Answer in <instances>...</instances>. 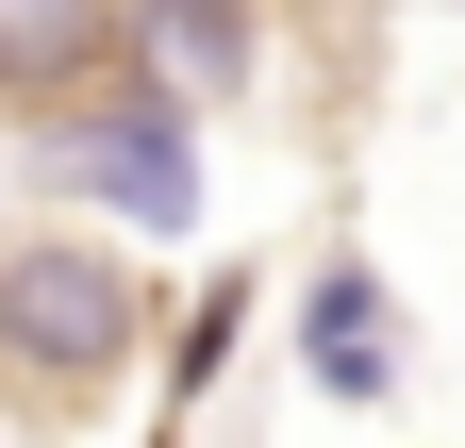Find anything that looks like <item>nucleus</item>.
I'll return each mask as SVG.
<instances>
[{
	"label": "nucleus",
	"instance_id": "obj_2",
	"mask_svg": "<svg viewBox=\"0 0 465 448\" xmlns=\"http://www.w3.org/2000/svg\"><path fill=\"white\" fill-rule=\"evenodd\" d=\"M116 67V0H0V100H84Z\"/></svg>",
	"mask_w": 465,
	"mask_h": 448
},
{
	"label": "nucleus",
	"instance_id": "obj_1",
	"mask_svg": "<svg viewBox=\"0 0 465 448\" xmlns=\"http://www.w3.org/2000/svg\"><path fill=\"white\" fill-rule=\"evenodd\" d=\"M116 365H134V283L67 233L0 249V382H116Z\"/></svg>",
	"mask_w": 465,
	"mask_h": 448
},
{
	"label": "nucleus",
	"instance_id": "obj_4",
	"mask_svg": "<svg viewBox=\"0 0 465 448\" xmlns=\"http://www.w3.org/2000/svg\"><path fill=\"white\" fill-rule=\"evenodd\" d=\"M316 382L332 399H382V283L366 266H316Z\"/></svg>",
	"mask_w": 465,
	"mask_h": 448
},
{
	"label": "nucleus",
	"instance_id": "obj_5",
	"mask_svg": "<svg viewBox=\"0 0 465 448\" xmlns=\"http://www.w3.org/2000/svg\"><path fill=\"white\" fill-rule=\"evenodd\" d=\"M166 34H183V67H200V83L250 67V17H232V0H166Z\"/></svg>",
	"mask_w": 465,
	"mask_h": 448
},
{
	"label": "nucleus",
	"instance_id": "obj_3",
	"mask_svg": "<svg viewBox=\"0 0 465 448\" xmlns=\"http://www.w3.org/2000/svg\"><path fill=\"white\" fill-rule=\"evenodd\" d=\"M67 166H84V183H116L134 216H183V200H200V166H183V133H166V100H150V117H116V133H67Z\"/></svg>",
	"mask_w": 465,
	"mask_h": 448
}]
</instances>
